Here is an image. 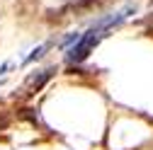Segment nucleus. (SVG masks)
<instances>
[{
	"label": "nucleus",
	"mask_w": 153,
	"mask_h": 150,
	"mask_svg": "<svg viewBox=\"0 0 153 150\" xmlns=\"http://www.w3.org/2000/svg\"><path fill=\"white\" fill-rule=\"evenodd\" d=\"M53 73H56V68H46V70H36L34 75H32V78L27 80V87H25V92H27V95L32 97V95H36V92H39L51 78H53Z\"/></svg>",
	"instance_id": "7ed1b4c3"
},
{
	"label": "nucleus",
	"mask_w": 153,
	"mask_h": 150,
	"mask_svg": "<svg viewBox=\"0 0 153 150\" xmlns=\"http://www.w3.org/2000/svg\"><path fill=\"white\" fill-rule=\"evenodd\" d=\"M105 36H107L105 32H97L95 27H90L85 34H80V39L75 41L71 49H66V61L71 65H80L83 61H88V56L95 51V46H97Z\"/></svg>",
	"instance_id": "f257e3e1"
},
{
	"label": "nucleus",
	"mask_w": 153,
	"mask_h": 150,
	"mask_svg": "<svg viewBox=\"0 0 153 150\" xmlns=\"http://www.w3.org/2000/svg\"><path fill=\"white\" fill-rule=\"evenodd\" d=\"M95 3H97V0H73V10H88V7H92Z\"/></svg>",
	"instance_id": "39448f33"
},
{
	"label": "nucleus",
	"mask_w": 153,
	"mask_h": 150,
	"mask_svg": "<svg viewBox=\"0 0 153 150\" xmlns=\"http://www.w3.org/2000/svg\"><path fill=\"white\" fill-rule=\"evenodd\" d=\"M49 49H51V44H49V41H46V44H39L36 49H32V51H29V56H27V58H25L22 63H25V65H29V63H34V61H39L42 56L49 51Z\"/></svg>",
	"instance_id": "20e7f679"
},
{
	"label": "nucleus",
	"mask_w": 153,
	"mask_h": 150,
	"mask_svg": "<svg viewBox=\"0 0 153 150\" xmlns=\"http://www.w3.org/2000/svg\"><path fill=\"white\" fill-rule=\"evenodd\" d=\"M131 15H136V5H126V7H122V10H117V12H107V15H100L97 20H95L90 27H95L97 32H105V34H109L112 29H117V27H122Z\"/></svg>",
	"instance_id": "f03ea898"
}]
</instances>
